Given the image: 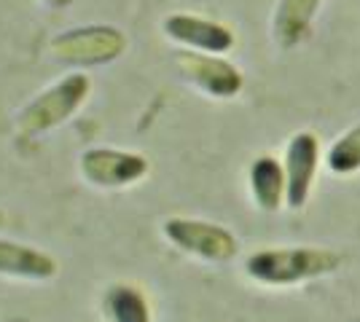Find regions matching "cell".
I'll list each match as a JSON object with an SVG mask.
<instances>
[{"instance_id": "4", "label": "cell", "mask_w": 360, "mask_h": 322, "mask_svg": "<svg viewBox=\"0 0 360 322\" xmlns=\"http://www.w3.org/2000/svg\"><path fill=\"white\" fill-rule=\"evenodd\" d=\"M167 242L188 253V255H196L202 261H212V263H226L237 255V239L234 234L218 223H207V220H194V217H167L165 226Z\"/></svg>"}, {"instance_id": "2", "label": "cell", "mask_w": 360, "mask_h": 322, "mask_svg": "<svg viewBox=\"0 0 360 322\" xmlns=\"http://www.w3.org/2000/svg\"><path fill=\"white\" fill-rule=\"evenodd\" d=\"M91 92V81L84 73H70L38 94L16 119L19 137H38L70 121Z\"/></svg>"}, {"instance_id": "12", "label": "cell", "mask_w": 360, "mask_h": 322, "mask_svg": "<svg viewBox=\"0 0 360 322\" xmlns=\"http://www.w3.org/2000/svg\"><path fill=\"white\" fill-rule=\"evenodd\" d=\"M103 311L108 322H153L148 298L143 295L140 288L127 285V282L108 288L103 298Z\"/></svg>"}, {"instance_id": "1", "label": "cell", "mask_w": 360, "mask_h": 322, "mask_svg": "<svg viewBox=\"0 0 360 322\" xmlns=\"http://www.w3.org/2000/svg\"><path fill=\"white\" fill-rule=\"evenodd\" d=\"M342 258L326 247H277L253 253L245 269L264 285H296L339 269Z\"/></svg>"}, {"instance_id": "10", "label": "cell", "mask_w": 360, "mask_h": 322, "mask_svg": "<svg viewBox=\"0 0 360 322\" xmlns=\"http://www.w3.org/2000/svg\"><path fill=\"white\" fill-rule=\"evenodd\" d=\"M250 191L261 210H266V213L280 210L288 191L285 167L274 156H258L250 167Z\"/></svg>"}, {"instance_id": "13", "label": "cell", "mask_w": 360, "mask_h": 322, "mask_svg": "<svg viewBox=\"0 0 360 322\" xmlns=\"http://www.w3.org/2000/svg\"><path fill=\"white\" fill-rule=\"evenodd\" d=\"M328 169L336 175H349L360 169V123L333 142V148L328 151Z\"/></svg>"}, {"instance_id": "11", "label": "cell", "mask_w": 360, "mask_h": 322, "mask_svg": "<svg viewBox=\"0 0 360 322\" xmlns=\"http://www.w3.org/2000/svg\"><path fill=\"white\" fill-rule=\"evenodd\" d=\"M323 0H280L274 11V38L280 46H296L301 38L309 32V25L315 19Z\"/></svg>"}, {"instance_id": "6", "label": "cell", "mask_w": 360, "mask_h": 322, "mask_svg": "<svg viewBox=\"0 0 360 322\" xmlns=\"http://www.w3.org/2000/svg\"><path fill=\"white\" fill-rule=\"evenodd\" d=\"M175 65H178L180 76L188 83H194L196 89H202L210 97H218V100L237 97L245 86L242 73L229 60H224L221 54H205V51L183 48L175 57Z\"/></svg>"}, {"instance_id": "15", "label": "cell", "mask_w": 360, "mask_h": 322, "mask_svg": "<svg viewBox=\"0 0 360 322\" xmlns=\"http://www.w3.org/2000/svg\"><path fill=\"white\" fill-rule=\"evenodd\" d=\"M3 226H6V213L0 210V229H3Z\"/></svg>"}, {"instance_id": "5", "label": "cell", "mask_w": 360, "mask_h": 322, "mask_svg": "<svg viewBox=\"0 0 360 322\" xmlns=\"http://www.w3.org/2000/svg\"><path fill=\"white\" fill-rule=\"evenodd\" d=\"M78 167L81 177L97 188H129L148 175V159L121 148H89Z\"/></svg>"}, {"instance_id": "7", "label": "cell", "mask_w": 360, "mask_h": 322, "mask_svg": "<svg viewBox=\"0 0 360 322\" xmlns=\"http://www.w3.org/2000/svg\"><path fill=\"white\" fill-rule=\"evenodd\" d=\"M162 30L169 41L191 51L205 54H226L234 48V32L215 19H205L196 14H169L162 22Z\"/></svg>"}, {"instance_id": "9", "label": "cell", "mask_w": 360, "mask_h": 322, "mask_svg": "<svg viewBox=\"0 0 360 322\" xmlns=\"http://www.w3.org/2000/svg\"><path fill=\"white\" fill-rule=\"evenodd\" d=\"M57 274H60V263L49 253L32 245L0 239V276L46 282V279H54Z\"/></svg>"}, {"instance_id": "14", "label": "cell", "mask_w": 360, "mask_h": 322, "mask_svg": "<svg viewBox=\"0 0 360 322\" xmlns=\"http://www.w3.org/2000/svg\"><path fill=\"white\" fill-rule=\"evenodd\" d=\"M46 6H51V8H65V6H70L73 0H44Z\"/></svg>"}, {"instance_id": "8", "label": "cell", "mask_w": 360, "mask_h": 322, "mask_svg": "<svg viewBox=\"0 0 360 322\" xmlns=\"http://www.w3.org/2000/svg\"><path fill=\"white\" fill-rule=\"evenodd\" d=\"M317 161H320V142H317V135L312 132H299L293 135L290 142L285 148V180H288V191H285V201L288 207L293 210H301L309 194H312V183H315L317 175Z\"/></svg>"}, {"instance_id": "3", "label": "cell", "mask_w": 360, "mask_h": 322, "mask_svg": "<svg viewBox=\"0 0 360 322\" xmlns=\"http://www.w3.org/2000/svg\"><path fill=\"white\" fill-rule=\"evenodd\" d=\"M127 51V35L113 25H84L62 30L49 41V54L75 67H97L116 62Z\"/></svg>"}]
</instances>
